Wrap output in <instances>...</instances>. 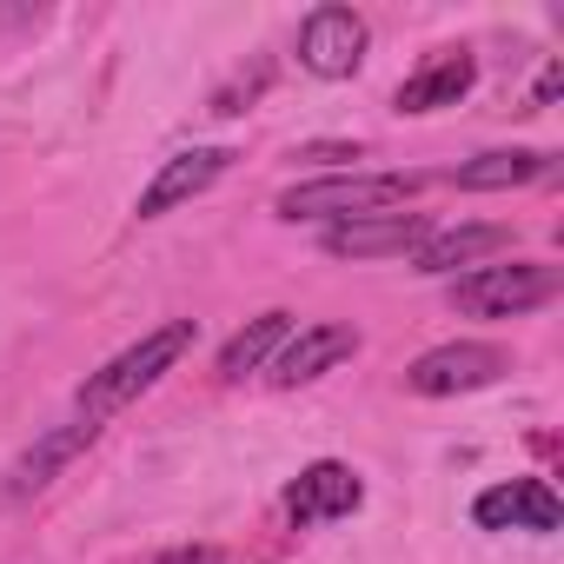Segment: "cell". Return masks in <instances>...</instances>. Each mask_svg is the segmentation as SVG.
I'll return each mask as SVG.
<instances>
[{"label":"cell","mask_w":564,"mask_h":564,"mask_svg":"<svg viewBox=\"0 0 564 564\" xmlns=\"http://www.w3.org/2000/svg\"><path fill=\"white\" fill-rule=\"evenodd\" d=\"M193 319H173V326H160V333H147L140 346H127L113 366H100L87 386H80V419H107V412H120V405H133L147 386H160L186 352H193Z\"/></svg>","instance_id":"obj_1"},{"label":"cell","mask_w":564,"mask_h":564,"mask_svg":"<svg viewBox=\"0 0 564 564\" xmlns=\"http://www.w3.org/2000/svg\"><path fill=\"white\" fill-rule=\"evenodd\" d=\"M419 173H333V180H306L279 193V219H372L392 213L405 199H419Z\"/></svg>","instance_id":"obj_2"},{"label":"cell","mask_w":564,"mask_h":564,"mask_svg":"<svg viewBox=\"0 0 564 564\" xmlns=\"http://www.w3.org/2000/svg\"><path fill=\"white\" fill-rule=\"evenodd\" d=\"M557 286H564V265H544V259L471 265L465 279H452V313H471V319H511V313H531V306L557 300Z\"/></svg>","instance_id":"obj_3"},{"label":"cell","mask_w":564,"mask_h":564,"mask_svg":"<svg viewBox=\"0 0 564 564\" xmlns=\"http://www.w3.org/2000/svg\"><path fill=\"white\" fill-rule=\"evenodd\" d=\"M505 372H511V352H505V346L458 339V346H438V352L412 359V366H405V386H412L419 399H452V392H478V386H491V379H505Z\"/></svg>","instance_id":"obj_4"},{"label":"cell","mask_w":564,"mask_h":564,"mask_svg":"<svg viewBox=\"0 0 564 564\" xmlns=\"http://www.w3.org/2000/svg\"><path fill=\"white\" fill-rule=\"evenodd\" d=\"M366 21L352 8H313L306 28H300V67L319 74V80H352L359 61H366Z\"/></svg>","instance_id":"obj_5"},{"label":"cell","mask_w":564,"mask_h":564,"mask_svg":"<svg viewBox=\"0 0 564 564\" xmlns=\"http://www.w3.org/2000/svg\"><path fill=\"white\" fill-rule=\"evenodd\" d=\"M425 239H432L425 213H372V219H339L326 232V252L333 259H412Z\"/></svg>","instance_id":"obj_6"},{"label":"cell","mask_w":564,"mask_h":564,"mask_svg":"<svg viewBox=\"0 0 564 564\" xmlns=\"http://www.w3.org/2000/svg\"><path fill=\"white\" fill-rule=\"evenodd\" d=\"M232 160H239L232 147H193V153H173V160L153 173V186L140 193V206H133V213H140V219H166L173 206L199 199V193H206V186H213Z\"/></svg>","instance_id":"obj_7"},{"label":"cell","mask_w":564,"mask_h":564,"mask_svg":"<svg viewBox=\"0 0 564 564\" xmlns=\"http://www.w3.org/2000/svg\"><path fill=\"white\" fill-rule=\"evenodd\" d=\"M359 505H366V485H359V471H352V465H339V458L306 465V471H300V485L286 491V518H293V524L352 518Z\"/></svg>","instance_id":"obj_8"},{"label":"cell","mask_w":564,"mask_h":564,"mask_svg":"<svg viewBox=\"0 0 564 564\" xmlns=\"http://www.w3.org/2000/svg\"><path fill=\"white\" fill-rule=\"evenodd\" d=\"M352 352H359V333H352V326H306V333H293L286 346H279L272 386H313L319 372H333V366L352 359Z\"/></svg>","instance_id":"obj_9"},{"label":"cell","mask_w":564,"mask_h":564,"mask_svg":"<svg viewBox=\"0 0 564 564\" xmlns=\"http://www.w3.org/2000/svg\"><path fill=\"white\" fill-rule=\"evenodd\" d=\"M471 80H478V61H471L465 47H452V54L425 61V67L392 94V107H399V113H438V107H458V100L471 94Z\"/></svg>","instance_id":"obj_10"},{"label":"cell","mask_w":564,"mask_h":564,"mask_svg":"<svg viewBox=\"0 0 564 564\" xmlns=\"http://www.w3.org/2000/svg\"><path fill=\"white\" fill-rule=\"evenodd\" d=\"M94 438H100V419H74V425L47 432L34 452H21V458H14V471H8V491H14V498H28V491L54 485V471H61V465H74V458H80Z\"/></svg>","instance_id":"obj_11"},{"label":"cell","mask_w":564,"mask_h":564,"mask_svg":"<svg viewBox=\"0 0 564 564\" xmlns=\"http://www.w3.org/2000/svg\"><path fill=\"white\" fill-rule=\"evenodd\" d=\"M531 180H557V153L511 147V153H478L452 173V186H465V193H511V186H531Z\"/></svg>","instance_id":"obj_12"},{"label":"cell","mask_w":564,"mask_h":564,"mask_svg":"<svg viewBox=\"0 0 564 564\" xmlns=\"http://www.w3.org/2000/svg\"><path fill=\"white\" fill-rule=\"evenodd\" d=\"M511 246V226H452V232H432L419 252H412V272L438 279V272H458V265H478L491 252Z\"/></svg>","instance_id":"obj_13"},{"label":"cell","mask_w":564,"mask_h":564,"mask_svg":"<svg viewBox=\"0 0 564 564\" xmlns=\"http://www.w3.org/2000/svg\"><path fill=\"white\" fill-rule=\"evenodd\" d=\"M286 339H293V313H259L246 333H232V339L219 346V379H246V372L272 366Z\"/></svg>","instance_id":"obj_14"},{"label":"cell","mask_w":564,"mask_h":564,"mask_svg":"<svg viewBox=\"0 0 564 564\" xmlns=\"http://www.w3.org/2000/svg\"><path fill=\"white\" fill-rule=\"evenodd\" d=\"M564 524V505L544 478H518V531H557Z\"/></svg>","instance_id":"obj_15"},{"label":"cell","mask_w":564,"mask_h":564,"mask_svg":"<svg viewBox=\"0 0 564 564\" xmlns=\"http://www.w3.org/2000/svg\"><path fill=\"white\" fill-rule=\"evenodd\" d=\"M471 518H478L485 531H518V478H511V485H491V491L471 505Z\"/></svg>","instance_id":"obj_16"},{"label":"cell","mask_w":564,"mask_h":564,"mask_svg":"<svg viewBox=\"0 0 564 564\" xmlns=\"http://www.w3.org/2000/svg\"><path fill=\"white\" fill-rule=\"evenodd\" d=\"M293 160H313V166H326V160H359V147H300Z\"/></svg>","instance_id":"obj_17"},{"label":"cell","mask_w":564,"mask_h":564,"mask_svg":"<svg viewBox=\"0 0 564 564\" xmlns=\"http://www.w3.org/2000/svg\"><path fill=\"white\" fill-rule=\"evenodd\" d=\"M160 564H226V557H219L213 544H193V551H166Z\"/></svg>","instance_id":"obj_18"},{"label":"cell","mask_w":564,"mask_h":564,"mask_svg":"<svg viewBox=\"0 0 564 564\" xmlns=\"http://www.w3.org/2000/svg\"><path fill=\"white\" fill-rule=\"evenodd\" d=\"M564 94V67H544V80H538V107H551Z\"/></svg>","instance_id":"obj_19"}]
</instances>
